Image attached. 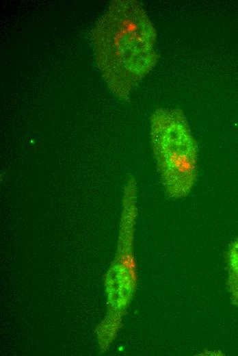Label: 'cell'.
<instances>
[{"label":"cell","mask_w":238,"mask_h":356,"mask_svg":"<svg viewBox=\"0 0 238 356\" xmlns=\"http://www.w3.org/2000/svg\"><path fill=\"white\" fill-rule=\"evenodd\" d=\"M94 56L113 94L128 100L132 90L155 66L157 31L135 0L112 1L91 31Z\"/></svg>","instance_id":"1"},{"label":"cell","mask_w":238,"mask_h":356,"mask_svg":"<svg viewBox=\"0 0 238 356\" xmlns=\"http://www.w3.org/2000/svg\"><path fill=\"white\" fill-rule=\"evenodd\" d=\"M151 147L166 193L180 199L191 192L198 173V144L183 111L159 107L150 117Z\"/></svg>","instance_id":"2"},{"label":"cell","mask_w":238,"mask_h":356,"mask_svg":"<svg viewBox=\"0 0 238 356\" xmlns=\"http://www.w3.org/2000/svg\"><path fill=\"white\" fill-rule=\"evenodd\" d=\"M136 214L131 211L122 213L120 232L118 243V256L116 265L118 275V290L114 300V307L118 310L125 308L132 294L136 281L135 261L133 254V227Z\"/></svg>","instance_id":"3"},{"label":"cell","mask_w":238,"mask_h":356,"mask_svg":"<svg viewBox=\"0 0 238 356\" xmlns=\"http://www.w3.org/2000/svg\"><path fill=\"white\" fill-rule=\"evenodd\" d=\"M228 285L232 301L238 306V239L233 242L227 255Z\"/></svg>","instance_id":"4"}]
</instances>
